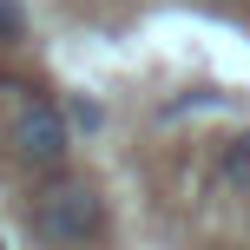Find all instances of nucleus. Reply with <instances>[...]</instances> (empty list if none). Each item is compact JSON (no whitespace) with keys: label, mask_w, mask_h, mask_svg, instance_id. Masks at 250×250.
<instances>
[{"label":"nucleus","mask_w":250,"mask_h":250,"mask_svg":"<svg viewBox=\"0 0 250 250\" xmlns=\"http://www.w3.org/2000/svg\"><path fill=\"white\" fill-rule=\"evenodd\" d=\"M0 92H13V119H7V145H13V165L33 178H60L66 158H73V119H66L60 99H46L40 86L26 79H0Z\"/></svg>","instance_id":"f257e3e1"},{"label":"nucleus","mask_w":250,"mask_h":250,"mask_svg":"<svg viewBox=\"0 0 250 250\" xmlns=\"http://www.w3.org/2000/svg\"><path fill=\"white\" fill-rule=\"evenodd\" d=\"M26 230H33L40 250H86L105 237V198L99 185H86V178H46V185L33 191V204H26Z\"/></svg>","instance_id":"f03ea898"},{"label":"nucleus","mask_w":250,"mask_h":250,"mask_svg":"<svg viewBox=\"0 0 250 250\" xmlns=\"http://www.w3.org/2000/svg\"><path fill=\"white\" fill-rule=\"evenodd\" d=\"M217 178H224V185H237V191H250V132L224 145V158H217Z\"/></svg>","instance_id":"7ed1b4c3"},{"label":"nucleus","mask_w":250,"mask_h":250,"mask_svg":"<svg viewBox=\"0 0 250 250\" xmlns=\"http://www.w3.org/2000/svg\"><path fill=\"white\" fill-rule=\"evenodd\" d=\"M20 40H26V7L0 0V46H20Z\"/></svg>","instance_id":"20e7f679"},{"label":"nucleus","mask_w":250,"mask_h":250,"mask_svg":"<svg viewBox=\"0 0 250 250\" xmlns=\"http://www.w3.org/2000/svg\"><path fill=\"white\" fill-rule=\"evenodd\" d=\"M0 250H7V237H0Z\"/></svg>","instance_id":"39448f33"}]
</instances>
